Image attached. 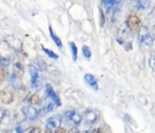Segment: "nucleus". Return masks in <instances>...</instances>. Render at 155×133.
Masks as SVG:
<instances>
[{
  "label": "nucleus",
  "instance_id": "26",
  "mask_svg": "<svg viewBox=\"0 0 155 133\" xmlns=\"http://www.w3.org/2000/svg\"><path fill=\"white\" fill-rule=\"evenodd\" d=\"M10 63V59L8 58H2V57H0V66H5V65H7Z\"/></svg>",
  "mask_w": 155,
  "mask_h": 133
},
{
  "label": "nucleus",
  "instance_id": "1",
  "mask_svg": "<svg viewBox=\"0 0 155 133\" xmlns=\"http://www.w3.org/2000/svg\"><path fill=\"white\" fill-rule=\"evenodd\" d=\"M138 42L139 45H150L151 44V35L150 31L148 29V27L145 25H140L138 29Z\"/></svg>",
  "mask_w": 155,
  "mask_h": 133
},
{
  "label": "nucleus",
  "instance_id": "28",
  "mask_svg": "<svg viewBox=\"0 0 155 133\" xmlns=\"http://www.w3.org/2000/svg\"><path fill=\"white\" fill-rule=\"evenodd\" d=\"M54 133H67V131H65V128L64 127H59V128H57L56 129V132Z\"/></svg>",
  "mask_w": 155,
  "mask_h": 133
},
{
  "label": "nucleus",
  "instance_id": "19",
  "mask_svg": "<svg viewBox=\"0 0 155 133\" xmlns=\"http://www.w3.org/2000/svg\"><path fill=\"white\" fill-rule=\"evenodd\" d=\"M41 48H42V51H44L50 58H52V59H58V54L54 53L53 51H51L50 48H46V47H44V46H41Z\"/></svg>",
  "mask_w": 155,
  "mask_h": 133
},
{
  "label": "nucleus",
  "instance_id": "13",
  "mask_svg": "<svg viewBox=\"0 0 155 133\" xmlns=\"http://www.w3.org/2000/svg\"><path fill=\"white\" fill-rule=\"evenodd\" d=\"M6 42L12 47V48H15V50H22V41L19 40V39H17V37H15L13 35H8V36H6Z\"/></svg>",
  "mask_w": 155,
  "mask_h": 133
},
{
  "label": "nucleus",
  "instance_id": "25",
  "mask_svg": "<svg viewBox=\"0 0 155 133\" xmlns=\"http://www.w3.org/2000/svg\"><path fill=\"white\" fill-rule=\"evenodd\" d=\"M54 105H56V104H54L53 102H52V103H50V104L46 106V109H44V110H42V112L45 114V112H48V111H51V110L54 108Z\"/></svg>",
  "mask_w": 155,
  "mask_h": 133
},
{
  "label": "nucleus",
  "instance_id": "9",
  "mask_svg": "<svg viewBox=\"0 0 155 133\" xmlns=\"http://www.w3.org/2000/svg\"><path fill=\"white\" fill-rule=\"evenodd\" d=\"M45 91H46V96L57 105V106H61V99H59V97H58V94L53 91V88H52V86L51 85H46L45 86Z\"/></svg>",
  "mask_w": 155,
  "mask_h": 133
},
{
  "label": "nucleus",
  "instance_id": "20",
  "mask_svg": "<svg viewBox=\"0 0 155 133\" xmlns=\"http://www.w3.org/2000/svg\"><path fill=\"white\" fill-rule=\"evenodd\" d=\"M101 1L108 7H114L120 2V0H101Z\"/></svg>",
  "mask_w": 155,
  "mask_h": 133
},
{
  "label": "nucleus",
  "instance_id": "15",
  "mask_svg": "<svg viewBox=\"0 0 155 133\" xmlns=\"http://www.w3.org/2000/svg\"><path fill=\"white\" fill-rule=\"evenodd\" d=\"M27 102L30 104V105H38V104H40V97L36 94V93H34V94H30L28 98H27Z\"/></svg>",
  "mask_w": 155,
  "mask_h": 133
},
{
  "label": "nucleus",
  "instance_id": "34",
  "mask_svg": "<svg viewBox=\"0 0 155 133\" xmlns=\"http://www.w3.org/2000/svg\"><path fill=\"white\" fill-rule=\"evenodd\" d=\"M154 34H155V27H154Z\"/></svg>",
  "mask_w": 155,
  "mask_h": 133
},
{
  "label": "nucleus",
  "instance_id": "18",
  "mask_svg": "<svg viewBox=\"0 0 155 133\" xmlns=\"http://www.w3.org/2000/svg\"><path fill=\"white\" fill-rule=\"evenodd\" d=\"M41 132H42V129L40 126H30L23 133H41Z\"/></svg>",
  "mask_w": 155,
  "mask_h": 133
},
{
  "label": "nucleus",
  "instance_id": "23",
  "mask_svg": "<svg viewBox=\"0 0 155 133\" xmlns=\"http://www.w3.org/2000/svg\"><path fill=\"white\" fill-rule=\"evenodd\" d=\"M99 17H101V22H99V24H101V27H103L104 23H105V17H104V12H103L102 10H99Z\"/></svg>",
  "mask_w": 155,
  "mask_h": 133
},
{
  "label": "nucleus",
  "instance_id": "16",
  "mask_svg": "<svg viewBox=\"0 0 155 133\" xmlns=\"http://www.w3.org/2000/svg\"><path fill=\"white\" fill-rule=\"evenodd\" d=\"M69 121H71L74 125H80L81 123V121H82V117H81V115L80 114H78L76 111H74L73 114H71V116L69 117Z\"/></svg>",
  "mask_w": 155,
  "mask_h": 133
},
{
  "label": "nucleus",
  "instance_id": "21",
  "mask_svg": "<svg viewBox=\"0 0 155 133\" xmlns=\"http://www.w3.org/2000/svg\"><path fill=\"white\" fill-rule=\"evenodd\" d=\"M82 54H84V57L86 58V59H90L91 58V56H92V53H91V50H90V47L88 46H82Z\"/></svg>",
  "mask_w": 155,
  "mask_h": 133
},
{
  "label": "nucleus",
  "instance_id": "6",
  "mask_svg": "<svg viewBox=\"0 0 155 133\" xmlns=\"http://www.w3.org/2000/svg\"><path fill=\"white\" fill-rule=\"evenodd\" d=\"M82 118H84V121H85L87 125H92V123H94V122L97 121L98 115H97V112H96L94 110H92V109H87V110L84 111V114H82Z\"/></svg>",
  "mask_w": 155,
  "mask_h": 133
},
{
  "label": "nucleus",
  "instance_id": "17",
  "mask_svg": "<svg viewBox=\"0 0 155 133\" xmlns=\"http://www.w3.org/2000/svg\"><path fill=\"white\" fill-rule=\"evenodd\" d=\"M69 47H70V51H71L73 60H74V62H76V60H78V48H76V45H75V42L70 41V42H69Z\"/></svg>",
  "mask_w": 155,
  "mask_h": 133
},
{
  "label": "nucleus",
  "instance_id": "31",
  "mask_svg": "<svg viewBox=\"0 0 155 133\" xmlns=\"http://www.w3.org/2000/svg\"><path fill=\"white\" fill-rule=\"evenodd\" d=\"M91 133H103V132H102V129H101V128H96V129H93Z\"/></svg>",
  "mask_w": 155,
  "mask_h": 133
},
{
  "label": "nucleus",
  "instance_id": "14",
  "mask_svg": "<svg viewBox=\"0 0 155 133\" xmlns=\"http://www.w3.org/2000/svg\"><path fill=\"white\" fill-rule=\"evenodd\" d=\"M48 33H50V36H51V39L53 40V42L57 45V47H59V48H62V46H63V44H62V41H61V39L58 37V35L53 31V29H52V27L51 25H48Z\"/></svg>",
  "mask_w": 155,
  "mask_h": 133
},
{
  "label": "nucleus",
  "instance_id": "29",
  "mask_svg": "<svg viewBox=\"0 0 155 133\" xmlns=\"http://www.w3.org/2000/svg\"><path fill=\"white\" fill-rule=\"evenodd\" d=\"M67 133H80V132H79V129H78L76 127H71Z\"/></svg>",
  "mask_w": 155,
  "mask_h": 133
},
{
  "label": "nucleus",
  "instance_id": "2",
  "mask_svg": "<svg viewBox=\"0 0 155 133\" xmlns=\"http://www.w3.org/2000/svg\"><path fill=\"white\" fill-rule=\"evenodd\" d=\"M126 27L131 30V33L138 30L139 27H140V19H139V17L137 15H134V13L130 15L127 17V19H126Z\"/></svg>",
  "mask_w": 155,
  "mask_h": 133
},
{
  "label": "nucleus",
  "instance_id": "33",
  "mask_svg": "<svg viewBox=\"0 0 155 133\" xmlns=\"http://www.w3.org/2000/svg\"><path fill=\"white\" fill-rule=\"evenodd\" d=\"M153 13H154V17H155V8H154V11H153Z\"/></svg>",
  "mask_w": 155,
  "mask_h": 133
},
{
  "label": "nucleus",
  "instance_id": "30",
  "mask_svg": "<svg viewBox=\"0 0 155 133\" xmlns=\"http://www.w3.org/2000/svg\"><path fill=\"white\" fill-rule=\"evenodd\" d=\"M4 115H5V110L0 106V122L2 121V118H4Z\"/></svg>",
  "mask_w": 155,
  "mask_h": 133
},
{
  "label": "nucleus",
  "instance_id": "8",
  "mask_svg": "<svg viewBox=\"0 0 155 133\" xmlns=\"http://www.w3.org/2000/svg\"><path fill=\"white\" fill-rule=\"evenodd\" d=\"M61 125H62V117L59 115H54V116L50 117L47 120V122H46L47 129H54L56 131L57 128L61 127Z\"/></svg>",
  "mask_w": 155,
  "mask_h": 133
},
{
  "label": "nucleus",
  "instance_id": "12",
  "mask_svg": "<svg viewBox=\"0 0 155 133\" xmlns=\"http://www.w3.org/2000/svg\"><path fill=\"white\" fill-rule=\"evenodd\" d=\"M132 6L137 10H149L151 0H132Z\"/></svg>",
  "mask_w": 155,
  "mask_h": 133
},
{
  "label": "nucleus",
  "instance_id": "10",
  "mask_svg": "<svg viewBox=\"0 0 155 133\" xmlns=\"http://www.w3.org/2000/svg\"><path fill=\"white\" fill-rule=\"evenodd\" d=\"M13 93L10 89H2L0 91V102L4 104H11L13 102Z\"/></svg>",
  "mask_w": 155,
  "mask_h": 133
},
{
  "label": "nucleus",
  "instance_id": "11",
  "mask_svg": "<svg viewBox=\"0 0 155 133\" xmlns=\"http://www.w3.org/2000/svg\"><path fill=\"white\" fill-rule=\"evenodd\" d=\"M84 81L86 82V85H88L91 88H93L94 91H98L99 87H98V80L96 79L94 75L92 74H85L84 76Z\"/></svg>",
  "mask_w": 155,
  "mask_h": 133
},
{
  "label": "nucleus",
  "instance_id": "3",
  "mask_svg": "<svg viewBox=\"0 0 155 133\" xmlns=\"http://www.w3.org/2000/svg\"><path fill=\"white\" fill-rule=\"evenodd\" d=\"M130 31L131 30L128 28H120L117 30V33H116V40H117V42L121 44L122 46L126 45V44H128V42H131V40H130Z\"/></svg>",
  "mask_w": 155,
  "mask_h": 133
},
{
  "label": "nucleus",
  "instance_id": "24",
  "mask_svg": "<svg viewBox=\"0 0 155 133\" xmlns=\"http://www.w3.org/2000/svg\"><path fill=\"white\" fill-rule=\"evenodd\" d=\"M8 133H23V128L21 126H18V127H15L11 131H8Z\"/></svg>",
  "mask_w": 155,
  "mask_h": 133
},
{
  "label": "nucleus",
  "instance_id": "7",
  "mask_svg": "<svg viewBox=\"0 0 155 133\" xmlns=\"http://www.w3.org/2000/svg\"><path fill=\"white\" fill-rule=\"evenodd\" d=\"M24 74V64L21 59H15L13 60V75L17 77V79H22Z\"/></svg>",
  "mask_w": 155,
  "mask_h": 133
},
{
  "label": "nucleus",
  "instance_id": "22",
  "mask_svg": "<svg viewBox=\"0 0 155 133\" xmlns=\"http://www.w3.org/2000/svg\"><path fill=\"white\" fill-rule=\"evenodd\" d=\"M5 75H6V70L4 66H0V85L4 82L5 80Z\"/></svg>",
  "mask_w": 155,
  "mask_h": 133
},
{
  "label": "nucleus",
  "instance_id": "5",
  "mask_svg": "<svg viewBox=\"0 0 155 133\" xmlns=\"http://www.w3.org/2000/svg\"><path fill=\"white\" fill-rule=\"evenodd\" d=\"M22 112L23 115L28 118V120H34L38 117L39 115V111L36 108H34V105H27V106H23L22 108Z\"/></svg>",
  "mask_w": 155,
  "mask_h": 133
},
{
  "label": "nucleus",
  "instance_id": "32",
  "mask_svg": "<svg viewBox=\"0 0 155 133\" xmlns=\"http://www.w3.org/2000/svg\"><path fill=\"white\" fill-rule=\"evenodd\" d=\"M45 133H52V132H51V129H48V131H46Z\"/></svg>",
  "mask_w": 155,
  "mask_h": 133
},
{
  "label": "nucleus",
  "instance_id": "27",
  "mask_svg": "<svg viewBox=\"0 0 155 133\" xmlns=\"http://www.w3.org/2000/svg\"><path fill=\"white\" fill-rule=\"evenodd\" d=\"M149 64H150L151 69H154V70H155V53L150 57V59H149Z\"/></svg>",
  "mask_w": 155,
  "mask_h": 133
},
{
  "label": "nucleus",
  "instance_id": "4",
  "mask_svg": "<svg viewBox=\"0 0 155 133\" xmlns=\"http://www.w3.org/2000/svg\"><path fill=\"white\" fill-rule=\"evenodd\" d=\"M29 73H30V83L33 87H39L40 85V76H39V71L38 68L35 65H29Z\"/></svg>",
  "mask_w": 155,
  "mask_h": 133
}]
</instances>
